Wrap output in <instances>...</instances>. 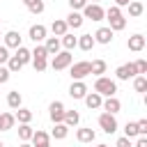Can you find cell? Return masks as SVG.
<instances>
[{"label": "cell", "mask_w": 147, "mask_h": 147, "mask_svg": "<svg viewBox=\"0 0 147 147\" xmlns=\"http://www.w3.org/2000/svg\"><path fill=\"white\" fill-rule=\"evenodd\" d=\"M32 67H34V71H46V67H48V60L46 57H32Z\"/></svg>", "instance_id": "cell-34"}, {"label": "cell", "mask_w": 147, "mask_h": 147, "mask_svg": "<svg viewBox=\"0 0 147 147\" xmlns=\"http://www.w3.org/2000/svg\"><path fill=\"white\" fill-rule=\"evenodd\" d=\"M131 0H115V7H126Z\"/></svg>", "instance_id": "cell-46"}, {"label": "cell", "mask_w": 147, "mask_h": 147, "mask_svg": "<svg viewBox=\"0 0 147 147\" xmlns=\"http://www.w3.org/2000/svg\"><path fill=\"white\" fill-rule=\"evenodd\" d=\"M60 39L57 37H46V44H44V48H46V53L48 55H57L60 53Z\"/></svg>", "instance_id": "cell-18"}, {"label": "cell", "mask_w": 147, "mask_h": 147, "mask_svg": "<svg viewBox=\"0 0 147 147\" xmlns=\"http://www.w3.org/2000/svg\"><path fill=\"white\" fill-rule=\"evenodd\" d=\"M83 18H90V21H103V18H106V9H103L101 5H92V2H87V5L83 7Z\"/></svg>", "instance_id": "cell-2"}, {"label": "cell", "mask_w": 147, "mask_h": 147, "mask_svg": "<svg viewBox=\"0 0 147 147\" xmlns=\"http://www.w3.org/2000/svg\"><path fill=\"white\" fill-rule=\"evenodd\" d=\"M76 46H78L80 51H92V48H94V37H92V34H80Z\"/></svg>", "instance_id": "cell-25"}, {"label": "cell", "mask_w": 147, "mask_h": 147, "mask_svg": "<svg viewBox=\"0 0 147 147\" xmlns=\"http://www.w3.org/2000/svg\"><path fill=\"white\" fill-rule=\"evenodd\" d=\"M83 21H85V18H83V14H80V11H71V14L67 16V21H64V23H67V28H74V30H76V28H80V25H83Z\"/></svg>", "instance_id": "cell-22"}, {"label": "cell", "mask_w": 147, "mask_h": 147, "mask_svg": "<svg viewBox=\"0 0 147 147\" xmlns=\"http://www.w3.org/2000/svg\"><path fill=\"white\" fill-rule=\"evenodd\" d=\"M67 133H69V126H67V124H62V122H60V124H55V126H53V131H51V136H53L55 140H64V138H67Z\"/></svg>", "instance_id": "cell-27"}, {"label": "cell", "mask_w": 147, "mask_h": 147, "mask_svg": "<svg viewBox=\"0 0 147 147\" xmlns=\"http://www.w3.org/2000/svg\"><path fill=\"white\" fill-rule=\"evenodd\" d=\"M16 57H18V62H21V64L32 62V53H30L25 46H18V48H16Z\"/></svg>", "instance_id": "cell-29"}, {"label": "cell", "mask_w": 147, "mask_h": 147, "mask_svg": "<svg viewBox=\"0 0 147 147\" xmlns=\"http://www.w3.org/2000/svg\"><path fill=\"white\" fill-rule=\"evenodd\" d=\"M32 126L30 124H18V138H21V142H28L30 138H32Z\"/></svg>", "instance_id": "cell-30"}, {"label": "cell", "mask_w": 147, "mask_h": 147, "mask_svg": "<svg viewBox=\"0 0 147 147\" xmlns=\"http://www.w3.org/2000/svg\"><path fill=\"white\" fill-rule=\"evenodd\" d=\"M14 119H18V124H30L32 122V110H28V108H16V113H14Z\"/></svg>", "instance_id": "cell-20"}, {"label": "cell", "mask_w": 147, "mask_h": 147, "mask_svg": "<svg viewBox=\"0 0 147 147\" xmlns=\"http://www.w3.org/2000/svg\"><path fill=\"white\" fill-rule=\"evenodd\" d=\"M21 103H23L21 92H18V90H11V92L7 94V106H9L11 110H16V108H21Z\"/></svg>", "instance_id": "cell-19"}, {"label": "cell", "mask_w": 147, "mask_h": 147, "mask_svg": "<svg viewBox=\"0 0 147 147\" xmlns=\"http://www.w3.org/2000/svg\"><path fill=\"white\" fill-rule=\"evenodd\" d=\"M67 23H64V18H55L53 23H51V32H53V37H62V34H67Z\"/></svg>", "instance_id": "cell-17"}, {"label": "cell", "mask_w": 147, "mask_h": 147, "mask_svg": "<svg viewBox=\"0 0 147 147\" xmlns=\"http://www.w3.org/2000/svg\"><path fill=\"white\" fill-rule=\"evenodd\" d=\"M115 147H133V145H131V138H124V136H122V138H117Z\"/></svg>", "instance_id": "cell-44"}, {"label": "cell", "mask_w": 147, "mask_h": 147, "mask_svg": "<svg viewBox=\"0 0 147 147\" xmlns=\"http://www.w3.org/2000/svg\"><path fill=\"white\" fill-rule=\"evenodd\" d=\"M9 76H11V74H9V69L0 64V85H2V83H7V80H9Z\"/></svg>", "instance_id": "cell-43"}, {"label": "cell", "mask_w": 147, "mask_h": 147, "mask_svg": "<svg viewBox=\"0 0 147 147\" xmlns=\"http://www.w3.org/2000/svg\"><path fill=\"white\" fill-rule=\"evenodd\" d=\"M94 92L101 94V96H115V92H117V83H115L113 78L99 76V78L94 80Z\"/></svg>", "instance_id": "cell-1"}, {"label": "cell", "mask_w": 147, "mask_h": 147, "mask_svg": "<svg viewBox=\"0 0 147 147\" xmlns=\"http://www.w3.org/2000/svg\"><path fill=\"white\" fill-rule=\"evenodd\" d=\"M2 41H5L2 46H7V48H18V46H21V34H18L16 30H9V32L2 37Z\"/></svg>", "instance_id": "cell-14"}, {"label": "cell", "mask_w": 147, "mask_h": 147, "mask_svg": "<svg viewBox=\"0 0 147 147\" xmlns=\"http://www.w3.org/2000/svg\"><path fill=\"white\" fill-rule=\"evenodd\" d=\"M145 44H147V39H145L142 34H131V37H129V41H126L129 51H133V53H140V51L145 48Z\"/></svg>", "instance_id": "cell-12"}, {"label": "cell", "mask_w": 147, "mask_h": 147, "mask_svg": "<svg viewBox=\"0 0 147 147\" xmlns=\"http://www.w3.org/2000/svg\"><path fill=\"white\" fill-rule=\"evenodd\" d=\"M32 2H34V0H23V5H25V7H30Z\"/></svg>", "instance_id": "cell-47"}, {"label": "cell", "mask_w": 147, "mask_h": 147, "mask_svg": "<svg viewBox=\"0 0 147 147\" xmlns=\"http://www.w3.org/2000/svg\"><path fill=\"white\" fill-rule=\"evenodd\" d=\"M85 94H87V85L83 80H74L69 87V96L71 99H85Z\"/></svg>", "instance_id": "cell-9"}, {"label": "cell", "mask_w": 147, "mask_h": 147, "mask_svg": "<svg viewBox=\"0 0 147 147\" xmlns=\"http://www.w3.org/2000/svg\"><path fill=\"white\" fill-rule=\"evenodd\" d=\"M124 138H138V126H136V122H126V126H124Z\"/></svg>", "instance_id": "cell-35"}, {"label": "cell", "mask_w": 147, "mask_h": 147, "mask_svg": "<svg viewBox=\"0 0 147 147\" xmlns=\"http://www.w3.org/2000/svg\"><path fill=\"white\" fill-rule=\"evenodd\" d=\"M94 147H108V145H94Z\"/></svg>", "instance_id": "cell-50"}, {"label": "cell", "mask_w": 147, "mask_h": 147, "mask_svg": "<svg viewBox=\"0 0 147 147\" xmlns=\"http://www.w3.org/2000/svg\"><path fill=\"white\" fill-rule=\"evenodd\" d=\"M136 126H138V136H147V119H138Z\"/></svg>", "instance_id": "cell-41"}, {"label": "cell", "mask_w": 147, "mask_h": 147, "mask_svg": "<svg viewBox=\"0 0 147 147\" xmlns=\"http://www.w3.org/2000/svg\"><path fill=\"white\" fill-rule=\"evenodd\" d=\"M119 16H122V9H119V7H115V5H113V7H108V9H106V18H108V21L119 18Z\"/></svg>", "instance_id": "cell-36"}, {"label": "cell", "mask_w": 147, "mask_h": 147, "mask_svg": "<svg viewBox=\"0 0 147 147\" xmlns=\"http://www.w3.org/2000/svg\"><path fill=\"white\" fill-rule=\"evenodd\" d=\"M71 53L69 51H60L57 55H53V60H51V67L55 69V71H62V69H67V67H71Z\"/></svg>", "instance_id": "cell-3"}, {"label": "cell", "mask_w": 147, "mask_h": 147, "mask_svg": "<svg viewBox=\"0 0 147 147\" xmlns=\"http://www.w3.org/2000/svg\"><path fill=\"white\" fill-rule=\"evenodd\" d=\"M28 9H30L32 14H41V11L46 9V5H44V0H34V2H32V5L28 7Z\"/></svg>", "instance_id": "cell-38"}, {"label": "cell", "mask_w": 147, "mask_h": 147, "mask_svg": "<svg viewBox=\"0 0 147 147\" xmlns=\"http://www.w3.org/2000/svg\"><path fill=\"white\" fill-rule=\"evenodd\" d=\"M126 7H129V16H133V18L142 16V11H145V5H142L140 0H131Z\"/></svg>", "instance_id": "cell-24"}, {"label": "cell", "mask_w": 147, "mask_h": 147, "mask_svg": "<svg viewBox=\"0 0 147 147\" xmlns=\"http://www.w3.org/2000/svg\"><path fill=\"white\" fill-rule=\"evenodd\" d=\"M7 69H9V74H16V71H21V69H23V64L18 62V57H16V55H9V60H7Z\"/></svg>", "instance_id": "cell-31"}, {"label": "cell", "mask_w": 147, "mask_h": 147, "mask_svg": "<svg viewBox=\"0 0 147 147\" xmlns=\"http://www.w3.org/2000/svg\"><path fill=\"white\" fill-rule=\"evenodd\" d=\"M48 115H51L53 124H60L62 117H64V103H62V101H53V103L48 106Z\"/></svg>", "instance_id": "cell-7"}, {"label": "cell", "mask_w": 147, "mask_h": 147, "mask_svg": "<svg viewBox=\"0 0 147 147\" xmlns=\"http://www.w3.org/2000/svg\"><path fill=\"white\" fill-rule=\"evenodd\" d=\"M117 80H129V78H136L138 76V69H136V62H129V64H122L117 67Z\"/></svg>", "instance_id": "cell-6"}, {"label": "cell", "mask_w": 147, "mask_h": 147, "mask_svg": "<svg viewBox=\"0 0 147 147\" xmlns=\"http://www.w3.org/2000/svg\"><path fill=\"white\" fill-rule=\"evenodd\" d=\"M113 34H115V32H113L110 28H99L92 37H94V44H103V46H108V44L113 41Z\"/></svg>", "instance_id": "cell-8"}, {"label": "cell", "mask_w": 147, "mask_h": 147, "mask_svg": "<svg viewBox=\"0 0 147 147\" xmlns=\"http://www.w3.org/2000/svg\"><path fill=\"white\" fill-rule=\"evenodd\" d=\"M0 147H2V142H0Z\"/></svg>", "instance_id": "cell-51"}, {"label": "cell", "mask_w": 147, "mask_h": 147, "mask_svg": "<svg viewBox=\"0 0 147 147\" xmlns=\"http://www.w3.org/2000/svg\"><path fill=\"white\" fill-rule=\"evenodd\" d=\"M76 138H78V142H94V138H96V133H94V129H90V126H85V129H78L76 131Z\"/></svg>", "instance_id": "cell-16"}, {"label": "cell", "mask_w": 147, "mask_h": 147, "mask_svg": "<svg viewBox=\"0 0 147 147\" xmlns=\"http://www.w3.org/2000/svg\"><path fill=\"white\" fill-rule=\"evenodd\" d=\"M7 60H9V48L0 44V64H7Z\"/></svg>", "instance_id": "cell-42"}, {"label": "cell", "mask_w": 147, "mask_h": 147, "mask_svg": "<svg viewBox=\"0 0 147 147\" xmlns=\"http://www.w3.org/2000/svg\"><path fill=\"white\" fill-rule=\"evenodd\" d=\"M99 126H101L106 133H115V131H117V119H115V115L101 113V115H99Z\"/></svg>", "instance_id": "cell-5"}, {"label": "cell", "mask_w": 147, "mask_h": 147, "mask_svg": "<svg viewBox=\"0 0 147 147\" xmlns=\"http://www.w3.org/2000/svg\"><path fill=\"white\" fill-rule=\"evenodd\" d=\"M30 53H32V57H46V60H48V53H46L44 44H37V46H34V51H30Z\"/></svg>", "instance_id": "cell-37"}, {"label": "cell", "mask_w": 147, "mask_h": 147, "mask_svg": "<svg viewBox=\"0 0 147 147\" xmlns=\"http://www.w3.org/2000/svg\"><path fill=\"white\" fill-rule=\"evenodd\" d=\"M87 2H90V0H87ZM92 5H99V0H92Z\"/></svg>", "instance_id": "cell-49"}, {"label": "cell", "mask_w": 147, "mask_h": 147, "mask_svg": "<svg viewBox=\"0 0 147 147\" xmlns=\"http://www.w3.org/2000/svg\"><path fill=\"white\" fill-rule=\"evenodd\" d=\"M16 119H14V113H0V131H9L14 129Z\"/></svg>", "instance_id": "cell-21"}, {"label": "cell", "mask_w": 147, "mask_h": 147, "mask_svg": "<svg viewBox=\"0 0 147 147\" xmlns=\"http://www.w3.org/2000/svg\"><path fill=\"white\" fill-rule=\"evenodd\" d=\"M18 147H32V145H30V142H21Z\"/></svg>", "instance_id": "cell-48"}, {"label": "cell", "mask_w": 147, "mask_h": 147, "mask_svg": "<svg viewBox=\"0 0 147 147\" xmlns=\"http://www.w3.org/2000/svg\"><path fill=\"white\" fill-rule=\"evenodd\" d=\"M90 74H94L96 78L106 74V60H92L90 62Z\"/></svg>", "instance_id": "cell-26"}, {"label": "cell", "mask_w": 147, "mask_h": 147, "mask_svg": "<svg viewBox=\"0 0 147 147\" xmlns=\"http://www.w3.org/2000/svg\"><path fill=\"white\" fill-rule=\"evenodd\" d=\"M136 69H138V76H145L147 74V60H136Z\"/></svg>", "instance_id": "cell-40"}, {"label": "cell", "mask_w": 147, "mask_h": 147, "mask_svg": "<svg viewBox=\"0 0 147 147\" xmlns=\"http://www.w3.org/2000/svg\"><path fill=\"white\" fill-rule=\"evenodd\" d=\"M133 90L136 92H147V78L145 76H136L133 78Z\"/></svg>", "instance_id": "cell-33"}, {"label": "cell", "mask_w": 147, "mask_h": 147, "mask_svg": "<svg viewBox=\"0 0 147 147\" xmlns=\"http://www.w3.org/2000/svg\"><path fill=\"white\" fill-rule=\"evenodd\" d=\"M85 5H87V0H69V7H71V11H80Z\"/></svg>", "instance_id": "cell-39"}, {"label": "cell", "mask_w": 147, "mask_h": 147, "mask_svg": "<svg viewBox=\"0 0 147 147\" xmlns=\"http://www.w3.org/2000/svg\"><path fill=\"white\" fill-rule=\"evenodd\" d=\"M60 44L64 46V51H71V48H76V44H78V37H74V34H62V39H60Z\"/></svg>", "instance_id": "cell-28"}, {"label": "cell", "mask_w": 147, "mask_h": 147, "mask_svg": "<svg viewBox=\"0 0 147 147\" xmlns=\"http://www.w3.org/2000/svg\"><path fill=\"white\" fill-rule=\"evenodd\" d=\"M101 108H103V113L117 115V113H119V108H122V103H119V99H117V96H106V99H103V103H101Z\"/></svg>", "instance_id": "cell-10"}, {"label": "cell", "mask_w": 147, "mask_h": 147, "mask_svg": "<svg viewBox=\"0 0 147 147\" xmlns=\"http://www.w3.org/2000/svg\"><path fill=\"white\" fill-rule=\"evenodd\" d=\"M108 28H110L113 32H119V30H124V28H126V18H124V16H119V18H113Z\"/></svg>", "instance_id": "cell-32"}, {"label": "cell", "mask_w": 147, "mask_h": 147, "mask_svg": "<svg viewBox=\"0 0 147 147\" xmlns=\"http://www.w3.org/2000/svg\"><path fill=\"white\" fill-rule=\"evenodd\" d=\"M133 147H147V136H138V140H136Z\"/></svg>", "instance_id": "cell-45"}, {"label": "cell", "mask_w": 147, "mask_h": 147, "mask_svg": "<svg viewBox=\"0 0 147 147\" xmlns=\"http://www.w3.org/2000/svg\"><path fill=\"white\" fill-rule=\"evenodd\" d=\"M28 37H30L34 44H41V41L46 39V28H44L41 23H37V25H30V32H28Z\"/></svg>", "instance_id": "cell-11"}, {"label": "cell", "mask_w": 147, "mask_h": 147, "mask_svg": "<svg viewBox=\"0 0 147 147\" xmlns=\"http://www.w3.org/2000/svg\"><path fill=\"white\" fill-rule=\"evenodd\" d=\"M80 122V115H78V110H64V117H62V124H67L69 129L71 126H76Z\"/></svg>", "instance_id": "cell-23"}, {"label": "cell", "mask_w": 147, "mask_h": 147, "mask_svg": "<svg viewBox=\"0 0 147 147\" xmlns=\"http://www.w3.org/2000/svg\"><path fill=\"white\" fill-rule=\"evenodd\" d=\"M0 21H2V18H0Z\"/></svg>", "instance_id": "cell-52"}, {"label": "cell", "mask_w": 147, "mask_h": 147, "mask_svg": "<svg viewBox=\"0 0 147 147\" xmlns=\"http://www.w3.org/2000/svg\"><path fill=\"white\" fill-rule=\"evenodd\" d=\"M69 76H71V80H83L85 76H90V62H74L71 67H69Z\"/></svg>", "instance_id": "cell-4"}, {"label": "cell", "mask_w": 147, "mask_h": 147, "mask_svg": "<svg viewBox=\"0 0 147 147\" xmlns=\"http://www.w3.org/2000/svg\"><path fill=\"white\" fill-rule=\"evenodd\" d=\"M0 39H2V37H0Z\"/></svg>", "instance_id": "cell-53"}, {"label": "cell", "mask_w": 147, "mask_h": 147, "mask_svg": "<svg viewBox=\"0 0 147 147\" xmlns=\"http://www.w3.org/2000/svg\"><path fill=\"white\" fill-rule=\"evenodd\" d=\"M30 140H32V147H51V136L46 131H34Z\"/></svg>", "instance_id": "cell-13"}, {"label": "cell", "mask_w": 147, "mask_h": 147, "mask_svg": "<svg viewBox=\"0 0 147 147\" xmlns=\"http://www.w3.org/2000/svg\"><path fill=\"white\" fill-rule=\"evenodd\" d=\"M101 103H103V96H101V94H96V92H87V94H85V106H87L90 110L101 108Z\"/></svg>", "instance_id": "cell-15"}]
</instances>
